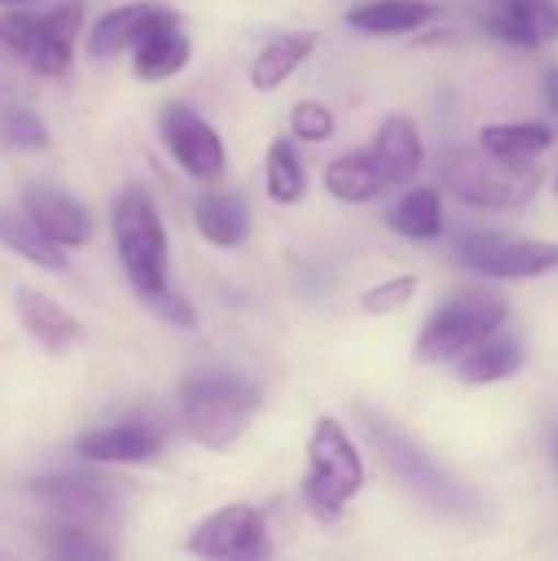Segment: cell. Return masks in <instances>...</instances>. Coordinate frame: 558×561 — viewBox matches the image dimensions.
<instances>
[{
	"mask_svg": "<svg viewBox=\"0 0 558 561\" xmlns=\"http://www.w3.org/2000/svg\"><path fill=\"white\" fill-rule=\"evenodd\" d=\"M260 404H263L260 385L237 371H224V368L194 371L181 385L184 427L207 450L234 447L260 414Z\"/></svg>",
	"mask_w": 558,
	"mask_h": 561,
	"instance_id": "1",
	"label": "cell"
},
{
	"mask_svg": "<svg viewBox=\"0 0 558 561\" xmlns=\"http://www.w3.org/2000/svg\"><path fill=\"white\" fill-rule=\"evenodd\" d=\"M355 414H358L372 447L378 450L382 463L418 500H424L431 510L447 513V516H470L480 510L477 493L467 483H460L454 473H447L431 454H424L395 421H388L385 414H378L372 408H358Z\"/></svg>",
	"mask_w": 558,
	"mask_h": 561,
	"instance_id": "2",
	"label": "cell"
},
{
	"mask_svg": "<svg viewBox=\"0 0 558 561\" xmlns=\"http://www.w3.org/2000/svg\"><path fill=\"white\" fill-rule=\"evenodd\" d=\"M441 184L464 204L480 210H513L533 201L543 171L533 161H510L480 148H444L437 158Z\"/></svg>",
	"mask_w": 558,
	"mask_h": 561,
	"instance_id": "3",
	"label": "cell"
},
{
	"mask_svg": "<svg viewBox=\"0 0 558 561\" xmlns=\"http://www.w3.org/2000/svg\"><path fill=\"white\" fill-rule=\"evenodd\" d=\"M303 500L319 519H339L345 503L365 486V463L358 447L335 417H319L306 444Z\"/></svg>",
	"mask_w": 558,
	"mask_h": 561,
	"instance_id": "4",
	"label": "cell"
},
{
	"mask_svg": "<svg viewBox=\"0 0 558 561\" xmlns=\"http://www.w3.org/2000/svg\"><path fill=\"white\" fill-rule=\"evenodd\" d=\"M112 237L122 270L138 296H151L168 283V233L155 201L132 187L112 207Z\"/></svg>",
	"mask_w": 558,
	"mask_h": 561,
	"instance_id": "5",
	"label": "cell"
},
{
	"mask_svg": "<svg viewBox=\"0 0 558 561\" xmlns=\"http://www.w3.org/2000/svg\"><path fill=\"white\" fill-rule=\"evenodd\" d=\"M506 299L487 289H464L451 296L421 329L418 335V358L428 365L454 362L487 335L500 332L506 319Z\"/></svg>",
	"mask_w": 558,
	"mask_h": 561,
	"instance_id": "6",
	"label": "cell"
},
{
	"mask_svg": "<svg viewBox=\"0 0 558 561\" xmlns=\"http://www.w3.org/2000/svg\"><path fill=\"white\" fill-rule=\"evenodd\" d=\"M36 503L59 516V523H76L86 529H109L122 516V496L112 480L92 473H49L30 483Z\"/></svg>",
	"mask_w": 558,
	"mask_h": 561,
	"instance_id": "7",
	"label": "cell"
},
{
	"mask_svg": "<svg viewBox=\"0 0 558 561\" xmlns=\"http://www.w3.org/2000/svg\"><path fill=\"white\" fill-rule=\"evenodd\" d=\"M457 260L493 279H533L556 270L558 243L506 233H467L457 243Z\"/></svg>",
	"mask_w": 558,
	"mask_h": 561,
	"instance_id": "8",
	"label": "cell"
},
{
	"mask_svg": "<svg viewBox=\"0 0 558 561\" xmlns=\"http://www.w3.org/2000/svg\"><path fill=\"white\" fill-rule=\"evenodd\" d=\"M158 128H161V138L171 151V158L178 161V168L184 174H191L194 181H217L227 168V148L217 135V128L197 115L191 105L184 102H168L161 105V115H158Z\"/></svg>",
	"mask_w": 558,
	"mask_h": 561,
	"instance_id": "9",
	"label": "cell"
},
{
	"mask_svg": "<svg viewBox=\"0 0 558 561\" xmlns=\"http://www.w3.org/2000/svg\"><path fill=\"white\" fill-rule=\"evenodd\" d=\"M187 552L201 559H263L270 556L266 516L243 503L224 506L194 526Z\"/></svg>",
	"mask_w": 558,
	"mask_h": 561,
	"instance_id": "10",
	"label": "cell"
},
{
	"mask_svg": "<svg viewBox=\"0 0 558 561\" xmlns=\"http://www.w3.org/2000/svg\"><path fill=\"white\" fill-rule=\"evenodd\" d=\"M184 23V16L158 0H135V3H122L109 13H102L86 39V53L92 59H109L118 56L125 49H132L141 36H148L151 30L161 26H174Z\"/></svg>",
	"mask_w": 558,
	"mask_h": 561,
	"instance_id": "11",
	"label": "cell"
},
{
	"mask_svg": "<svg viewBox=\"0 0 558 561\" xmlns=\"http://www.w3.org/2000/svg\"><path fill=\"white\" fill-rule=\"evenodd\" d=\"M82 3H59L43 16H30L26 26V66L33 76H62L76 56L82 33Z\"/></svg>",
	"mask_w": 558,
	"mask_h": 561,
	"instance_id": "12",
	"label": "cell"
},
{
	"mask_svg": "<svg viewBox=\"0 0 558 561\" xmlns=\"http://www.w3.org/2000/svg\"><path fill=\"white\" fill-rule=\"evenodd\" d=\"M23 210H26V220L62 250L86 247L92 240L89 210L72 194L53 184H30L23 191Z\"/></svg>",
	"mask_w": 558,
	"mask_h": 561,
	"instance_id": "13",
	"label": "cell"
},
{
	"mask_svg": "<svg viewBox=\"0 0 558 561\" xmlns=\"http://www.w3.org/2000/svg\"><path fill=\"white\" fill-rule=\"evenodd\" d=\"M161 450H164V437L141 421L109 424L76 440V454L92 463H148Z\"/></svg>",
	"mask_w": 558,
	"mask_h": 561,
	"instance_id": "14",
	"label": "cell"
},
{
	"mask_svg": "<svg viewBox=\"0 0 558 561\" xmlns=\"http://www.w3.org/2000/svg\"><path fill=\"white\" fill-rule=\"evenodd\" d=\"M16 312H20V322H23L26 335L39 348H46L49 355H62V352H69L72 345L82 342L79 319L72 312H66L56 299H49L39 289L20 286L16 289Z\"/></svg>",
	"mask_w": 558,
	"mask_h": 561,
	"instance_id": "15",
	"label": "cell"
},
{
	"mask_svg": "<svg viewBox=\"0 0 558 561\" xmlns=\"http://www.w3.org/2000/svg\"><path fill=\"white\" fill-rule=\"evenodd\" d=\"M487 33L510 46H539L558 39L556 0H510L483 20Z\"/></svg>",
	"mask_w": 558,
	"mask_h": 561,
	"instance_id": "16",
	"label": "cell"
},
{
	"mask_svg": "<svg viewBox=\"0 0 558 561\" xmlns=\"http://www.w3.org/2000/svg\"><path fill=\"white\" fill-rule=\"evenodd\" d=\"M194 227L207 243L234 250V247H243L250 240L253 214L240 194L207 191L194 201Z\"/></svg>",
	"mask_w": 558,
	"mask_h": 561,
	"instance_id": "17",
	"label": "cell"
},
{
	"mask_svg": "<svg viewBox=\"0 0 558 561\" xmlns=\"http://www.w3.org/2000/svg\"><path fill=\"white\" fill-rule=\"evenodd\" d=\"M372 158L378 161L388 187L408 184L424 164V145H421L418 125L408 115H388L375 135Z\"/></svg>",
	"mask_w": 558,
	"mask_h": 561,
	"instance_id": "18",
	"label": "cell"
},
{
	"mask_svg": "<svg viewBox=\"0 0 558 561\" xmlns=\"http://www.w3.org/2000/svg\"><path fill=\"white\" fill-rule=\"evenodd\" d=\"M191 49L194 46H191V36L184 33V23L161 26L132 46V69H135V76H141L148 82H161V79L178 76L187 66Z\"/></svg>",
	"mask_w": 558,
	"mask_h": 561,
	"instance_id": "19",
	"label": "cell"
},
{
	"mask_svg": "<svg viewBox=\"0 0 558 561\" xmlns=\"http://www.w3.org/2000/svg\"><path fill=\"white\" fill-rule=\"evenodd\" d=\"M526 365L523 342L513 335H487L474 348H467L457 358V375L464 385H493L510 375H516Z\"/></svg>",
	"mask_w": 558,
	"mask_h": 561,
	"instance_id": "20",
	"label": "cell"
},
{
	"mask_svg": "<svg viewBox=\"0 0 558 561\" xmlns=\"http://www.w3.org/2000/svg\"><path fill=\"white\" fill-rule=\"evenodd\" d=\"M316 49V33L303 30V33H280L273 36L253 59L250 66V85L257 92H273L280 89Z\"/></svg>",
	"mask_w": 558,
	"mask_h": 561,
	"instance_id": "21",
	"label": "cell"
},
{
	"mask_svg": "<svg viewBox=\"0 0 558 561\" xmlns=\"http://www.w3.org/2000/svg\"><path fill=\"white\" fill-rule=\"evenodd\" d=\"M434 16H437V7L428 0H372V3L352 7L345 23L358 33L395 36V33H411Z\"/></svg>",
	"mask_w": 558,
	"mask_h": 561,
	"instance_id": "22",
	"label": "cell"
},
{
	"mask_svg": "<svg viewBox=\"0 0 558 561\" xmlns=\"http://www.w3.org/2000/svg\"><path fill=\"white\" fill-rule=\"evenodd\" d=\"M326 187L332 197H339L345 204H368L388 191V181H385L378 161L372 158V151H352V154L335 158L326 168Z\"/></svg>",
	"mask_w": 558,
	"mask_h": 561,
	"instance_id": "23",
	"label": "cell"
},
{
	"mask_svg": "<svg viewBox=\"0 0 558 561\" xmlns=\"http://www.w3.org/2000/svg\"><path fill=\"white\" fill-rule=\"evenodd\" d=\"M388 227L408 240H434L444 230V207L441 194L434 187H414L408 191L391 210Z\"/></svg>",
	"mask_w": 558,
	"mask_h": 561,
	"instance_id": "24",
	"label": "cell"
},
{
	"mask_svg": "<svg viewBox=\"0 0 558 561\" xmlns=\"http://www.w3.org/2000/svg\"><path fill=\"white\" fill-rule=\"evenodd\" d=\"M26 26L30 13H0V95H20L33 79L26 66Z\"/></svg>",
	"mask_w": 558,
	"mask_h": 561,
	"instance_id": "25",
	"label": "cell"
},
{
	"mask_svg": "<svg viewBox=\"0 0 558 561\" xmlns=\"http://www.w3.org/2000/svg\"><path fill=\"white\" fill-rule=\"evenodd\" d=\"M0 243L7 250H13L16 256H23L26 263H33V266L53 270V273H66L69 270V260H66L62 247L46 240L26 217L0 210Z\"/></svg>",
	"mask_w": 558,
	"mask_h": 561,
	"instance_id": "26",
	"label": "cell"
},
{
	"mask_svg": "<svg viewBox=\"0 0 558 561\" xmlns=\"http://www.w3.org/2000/svg\"><path fill=\"white\" fill-rule=\"evenodd\" d=\"M480 145L510 161H533L553 145V128L543 122H526V125H487L480 131Z\"/></svg>",
	"mask_w": 558,
	"mask_h": 561,
	"instance_id": "27",
	"label": "cell"
},
{
	"mask_svg": "<svg viewBox=\"0 0 558 561\" xmlns=\"http://www.w3.org/2000/svg\"><path fill=\"white\" fill-rule=\"evenodd\" d=\"M266 194L276 204H296L306 194V168L289 138H276L266 151Z\"/></svg>",
	"mask_w": 558,
	"mask_h": 561,
	"instance_id": "28",
	"label": "cell"
},
{
	"mask_svg": "<svg viewBox=\"0 0 558 561\" xmlns=\"http://www.w3.org/2000/svg\"><path fill=\"white\" fill-rule=\"evenodd\" d=\"M0 138L13 151H46V145H49V131H46L43 118L20 102L0 105Z\"/></svg>",
	"mask_w": 558,
	"mask_h": 561,
	"instance_id": "29",
	"label": "cell"
},
{
	"mask_svg": "<svg viewBox=\"0 0 558 561\" xmlns=\"http://www.w3.org/2000/svg\"><path fill=\"white\" fill-rule=\"evenodd\" d=\"M49 552L56 559L82 561V559H112L109 542H102V536L95 529L76 526V523H56L49 529Z\"/></svg>",
	"mask_w": 558,
	"mask_h": 561,
	"instance_id": "30",
	"label": "cell"
},
{
	"mask_svg": "<svg viewBox=\"0 0 558 561\" xmlns=\"http://www.w3.org/2000/svg\"><path fill=\"white\" fill-rule=\"evenodd\" d=\"M289 128L299 141H326L335 131V115L316 99H303L289 112Z\"/></svg>",
	"mask_w": 558,
	"mask_h": 561,
	"instance_id": "31",
	"label": "cell"
},
{
	"mask_svg": "<svg viewBox=\"0 0 558 561\" xmlns=\"http://www.w3.org/2000/svg\"><path fill=\"white\" fill-rule=\"evenodd\" d=\"M418 293V276H395L388 283H378L375 289H368L362 296V312L368 316H391L398 309H405Z\"/></svg>",
	"mask_w": 558,
	"mask_h": 561,
	"instance_id": "32",
	"label": "cell"
},
{
	"mask_svg": "<svg viewBox=\"0 0 558 561\" xmlns=\"http://www.w3.org/2000/svg\"><path fill=\"white\" fill-rule=\"evenodd\" d=\"M141 302H145L155 316H161L164 322H171V325H178V329H197V309H194L184 296H178L171 286H164V289H158V293H151V296H141Z\"/></svg>",
	"mask_w": 558,
	"mask_h": 561,
	"instance_id": "33",
	"label": "cell"
},
{
	"mask_svg": "<svg viewBox=\"0 0 558 561\" xmlns=\"http://www.w3.org/2000/svg\"><path fill=\"white\" fill-rule=\"evenodd\" d=\"M543 92H546L549 108L558 115V66H549V69H546V76H543Z\"/></svg>",
	"mask_w": 558,
	"mask_h": 561,
	"instance_id": "34",
	"label": "cell"
},
{
	"mask_svg": "<svg viewBox=\"0 0 558 561\" xmlns=\"http://www.w3.org/2000/svg\"><path fill=\"white\" fill-rule=\"evenodd\" d=\"M20 3H26V0H0V7H20Z\"/></svg>",
	"mask_w": 558,
	"mask_h": 561,
	"instance_id": "35",
	"label": "cell"
},
{
	"mask_svg": "<svg viewBox=\"0 0 558 561\" xmlns=\"http://www.w3.org/2000/svg\"><path fill=\"white\" fill-rule=\"evenodd\" d=\"M556 460H558V437H556Z\"/></svg>",
	"mask_w": 558,
	"mask_h": 561,
	"instance_id": "36",
	"label": "cell"
},
{
	"mask_svg": "<svg viewBox=\"0 0 558 561\" xmlns=\"http://www.w3.org/2000/svg\"><path fill=\"white\" fill-rule=\"evenodd\" d=\"M556 194H558V178H556Z\"/></svg>",
	"mask_w": 558,
	"mask_h": 561,
	"instance_id": "37",
	"label": "cell"
}]
</instances>
